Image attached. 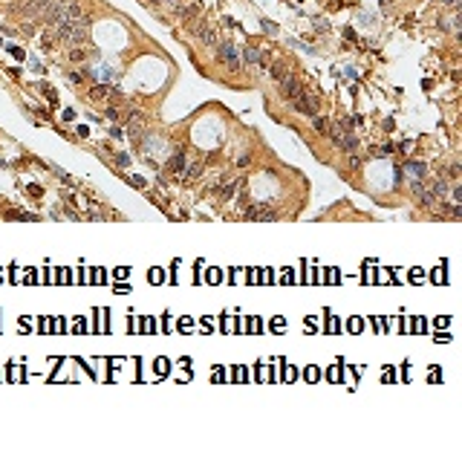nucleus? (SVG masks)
<instances>
[{
  "instance_id": "obj_3",
  "label": "nucleus",
  "mask_w": 462,
  "mask_h": 471,
  "mask_svg": "<svg viewBox=\"0 0 462 471\" xmlns=\"http://www.w3.org/2000/svg\"><path fill=\"white\" fill-rule=\"evenodd\" d=\"M292 107H295V113H300V116H318L321 113V101H318V96L315 93H300L295 101H292Z\"/></svg>"
},
{
  "instance_id": "obj_23",
  "label": "nucleus",
  "mask_w": 462,
  "mask_h": 471,
  "mask_svg": "<svg viewBox=\"0 0 462 471\" xmlns=\"http://www.w3.org/2000/svg\"><path fill=\"white\" fill-rule=\"evenodd\" d=\"M29 194H32V197H41L43 191H41V188H38V185H29Z\"/></svg>"
},
{
  "instance_id": "obj_9",
  "label": "nucleus",
  "mask_w": 462,
  "mask_h": 471,
  "mask_svg": "<svg viewBox=\"0 0 462 471\" xmlns=\"http://www.w3.org/2000/svg\"><path fill=\"white\" fill-rule=\"evenodd\" d=\"M405 168H408V174L413 177V180H422V177L428 174V165H425V162H416V159H410Z\"/></svg>"
},
{
  "instance_id": "obj_21",
  "label": "nucleus",
  "mask_w": 462,
  "mask_h": 471,
  "mask_svg": "<svg viewBox=\"0 0 462 471\" xmlns=\"http://www.w3.org/2000/svg\"><path fill=\"white\" fill-rule=\"evenodd\" d=\"M439 3H442L445 9H457V3H460V0H439Z\"/></svg>"
},
{
  "instance_id": "obj_6",
  "label": "nucleus",
  "mask_w": 462,
  "mask_h": 471,
  "mask_svg": "<svg viewBox=\"0 0 462 471\" xmlns=\"http://www.w3.org/2000/svg\"><path fill=\"white\" fill-rule=\"evenodd\" d=\"M203 171H205V162H203V159H194V162H188L185 174H182V182H197L200 177H203Z\"/></svg>"
},
{
  "instance_id": "obj_12",
  "label": "nucleus",
  "mask_w": 462,
  "mask_h": 471,
  "mask_svg": "<svg viewBox=\"0 0 462 471\" xmlns=\"http://www.w3.org/2000/svg\"><path fill=\"white\" fill-rule=\"evenodd\" d=\"M87 55H90V49H84V46H72V49H69V61H72V64L87 61Z\"/></svg>"
},
{
  "instance_id": "obj_14",
  "label": "nucleus",
  "mask_w": 462,
  "mask_h": 471,
  "mask_svg": "<svg viewBox=\"0 0 462 471\" xmlns=\"http://www.w3.org/2000/svg\"><path fill=\"white\" fill-rule=\"evenodd\" d=\"M350 171H361V156H355V153H350Z\"/></svg>"
},
{
  "instance_id": "obj_15",
  "label": "nucleus",
  "mask_w": 462,
  "mask_h": 471,
  "mask_svg": "<svg viewBox=\"0 0 462 471\" xmlns=\"http://www.w3.org/2000/svg\"><path fill=\"white\" fill-rule=\"evenodd\" d=\"M107 119H113V122H119V119H122V110H119L116 104H113V107H107Z\"/></svg>"
},
{
  "instance_id": "obj_24",
  "label": "nucleus",
  "mask_w": 462,
  "mask_h": 471,
  "mask_svg": "<svg viewBox=\"0 0 462 471\" xmlns=\"http://www.w3.org/2000/svg\"><path fill=\"white\" fill-rule=\"evenodd\" d=\"M171 3H179V0H171Z\"/></svg>"
},
{
  "instance_id": "obj_5",
  "label": "nucleus",
  "mask_w": 462,
  "mask_h": 471,
  "mask_svg": "<svg viewBox=\"0 0 462 471\" xmlns=\"http://www.w3.org/2000/svg\"><path fill=\"white\" fill-rule=\"evenodd\" d=\"M185 168H188V156H185V151H177L174 156H171V162H168V171H171L177 180H182Z\"/></svg>"
},
{
  "instance_id": "obj_2",
  "label": "nucleus",
  "mask_w": 462,
  "mask_h": 471,
  "mask_svg": "<svg viewBox=\"0 0 462 471\" xmlns=\"http://www.w3.org/2000/svg\"><path fill=\"white\" fill-rule=\"evenodd\" d=\"M214 49H217L220 61H223V64L231 69V72H240V67H243V58H240V49H237L234 43H231V41H220Z\"/></svg>"
},
{
  "instance_id": "obj_20",
  "label": "nucleus",
  "mask_w": 462,
  "mask_h": 471,
  "mask_svg": "<svg viewBox=\"0 0 462 471\" xmlns=\"http://www.w3.org/2000/svg\"><path fill=\"white\" fill-rule=\"evenodd\" d=\"M130 182H133V188H145V180H142V177H130Z\"/></svg>"
},
{
  "instance_id": "obj_13",
  "label": "nucleus",
  "mask_w": 462,
  "mask_h": 471,
  "mask_svg": "<svg viewBox=\"0 0 462 471\" xmlns=\"http://www.w3.org/2000/svg\"><path fill=\"white\" fill-rule=\"evenodd\" d=\"M113 162H116L119 168H130V156H127V153H116V156H113Z\"/></svg>"
},
{
  "instance_id": "obj_16",
  "label": "nucleus",
  "mask_w": 462,
  "mask_h": 471,
  "mask_svg": "<svg viewBox=\"0 0 462 471\" xmlns=\"http://www.w3.org/2000/svg\"><path fill=\"white\" fill-rule=\"evenodd\" d=\"M67 81H69V84H81L84 75H81V72H67Z\"/></svg>"
},
{
  "instance_id": "obj_17",
  "label": "nucleus",
  "mask_w": 462,
  "mask_h": 471,
  "mask_svg": "<svg viewBox=\"0 0 462 471\" xmlns=\"http://www.w3.org/2000/svg\"><path fill=\"white\" fill-rule=\"evenodd\" d=\"M248 162H251V153L245 151L243 156H240V159H237V168H245V165H248Z\"/></svg>"
},
{
  "instance_id": "obj_22",
  "label": "nucleus",
  "mask_w": 462,
  "mask_h": 471,
  "mask_svg": "<svg viewBox=\"0 0 462 471\" xmlns=\"http://www.w3.org/2000/svg\"><path fill=\"white\" fill-rule=\"evenodd\" d=\"M110 139H122V127H113V130H110Z\"/></svg>"
},
{
  "instance_id": "obj_19",
  "label": "nucleus",
  "mask_w": 462,
  "mask_h": 471,
  "mask_svg": "<svg viewBox=\"0 0 462 471\" xmlns=\"http://www.w3.org/2000/svg\"><path fill=\"white\" fill-rule=\"evenodd\" d=\"M61 119H64V122H72V119H75V110H72V107H67V110H64V116H61Z\"/></svg>"
},
{
  "instance_id": "obj_11",
  "label": "nucleus",
  "mask_w": 462,
  "mask_h": 471,
  "mask_svg": "<svg viewBox=\"0 0 462 471\" xmlns=\"http://www.w3.org/2000/svg\"><path fill=\"white\" fill-rule=\"evenodd\" d=\"M312 127L318 130V133H321V136H326V133H329V119L318 113V116H312Z\"/></svg>"
},
{
  "instance_id": "obj_1",
  "label": "nucleus",
  "mask_w": 462,
  "mask_h": 471,
  "mask_svg": "<svg viewBox=\"0 0 462 471\" xmlns=\"http://www.w3.org/2000/svg\"><path fill=\"white\" fill-rule=\"evenodd\" d=\"M326 136L332 139V145L335 148H341V151H355V145H358V139H355V133L350 130V127H344L341 122H335V125H329V133Z\"/></svg>"
},
{
  "instance_id": "obj_18",
  "label": "nucleus",
  "mask_w": 462,
  "mask_h": 471,
  "mask_svg": "<svg viewBox=\"0 0 462 471\" xmlns=\"http://www.w3.org/2000/svg\"><path fill=\"white\" fill-rule=\"evenodd\" d=\"M9 52H12L14 58H20V61H23V58H26V55H23V49H20V46H9Z\"/></svg>"
},
{
  "instance_id": "obj_10",
  "label": "nucleus",
  "mask_w": 462,
  "mask_h": 471,
  "mask_svg": "<svg viewBox=\"0 0 462 471\" xmlns=\"http://www.w3.org/2000/svg\"><path fill=\"white\" fill-rule=\"evenodd\" d=\"M200 12H203V6H200V3H191V6H182V9H179V17H182L185 23H191Z\"/></svg>"
},
{
  "instance_id": "obj_4",
  "label": "nucleus",
  "mask_w": 462,
  "mask_h": 471,
  "mask_svg": "<svg viewBox=\"0 0 462 471\" xmlns=\"http://www.w3.org/2000/svg\"><path fill=\"white\" fill-rule=\"evenodd\" d=\"M277 90H280V98H283V101H295V98L303 93V90H300V78L295 72H286L283 78L277 81Z\"/></svg>"
},
{
  "instance_id": "obj_8",
  "label": "nucleus",
  "mask_w": 462,
  "mask_h": 471,
  "mask_svg": "<svg viewBox=\"0 0 462 471\" xmlns=\"http://www.w3.org/2000/svg\"><path fill=\"white\" fill-rule=\"evenodd\" d=\"M58 43H61V41L55 38V32H52L49 26H46V29L41 32V49H43V52H52V49L58 46Z\"/></svg>"
},
{
  "instance_id": "obj_7",
  "label": "nucleus",
  "mask_w": 462,
  "mask_h": 471,
  "mask_svg": "<svg viewBox=\"0 0 462 471\" xmlns=\"http://www.w3.org/2000/svg\"><path fill=\"white\" fill-rule=\"evenodd\" d=\"M116 93V87H110V84H95L93 90H90V101H104Z\"/></svg>"
}]
</instances>
